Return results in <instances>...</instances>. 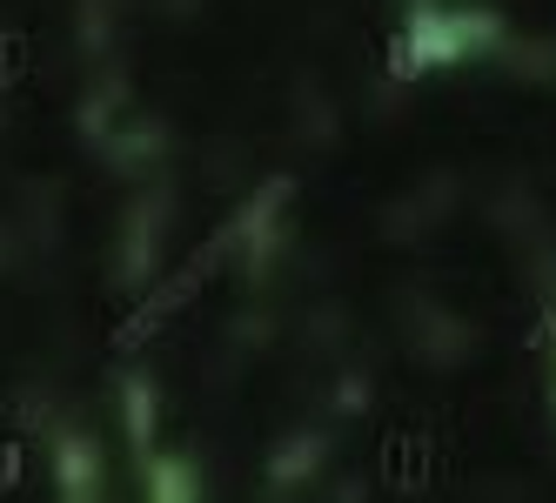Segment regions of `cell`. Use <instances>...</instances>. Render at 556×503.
Returning <instances> with one entry per match:
<instances>
[{"instance_id":"3","label":"cell","mask_w":556,"mask_h":503,"mask_svg":"<svg viewBox=\"0 0 556 503\" xmlns=\"http://www.w3.org/2000/svg\"><path fill=\"white\" fill-rule=\"evenodd\" d=\"M14 483H21V450L0 443V490H14Z\"/></svg>"},{"instance_id":"2","label":"cell","mask_w":556,"mask_h":503,"mask_svg":"<svg viewBox=\"0 0 556 503\" xmlns=\"http://www.w3.org/2000/svg\"><path fill=\"white\" fill-rule=\"evenodd\" d=\"M27 67H34L27 41H21V34H0V88H14V81H21Z\"/></svg>"},{"instance_id":"1","label":"cell","mask_w":556,"mask_h":503,"mask_svg":"<svg viewBox=\"0 0 556 503\" xmlns=\"http://www.w3.org/2000/svg\"><path fill=\"white\" fill-rule=\"evenodd\" d=\"M215 268H222V242H208V249H194L181 268H175V276L162 282V289H154V295H141V309H135V316L122 323V329H114V350H141V342L154 336V329H162L168 316H181V309L194 302V289H202L208 276H215Z\"/></svg>"}]
</instances>
